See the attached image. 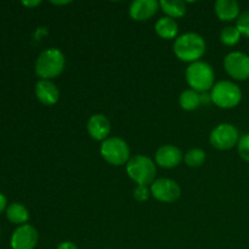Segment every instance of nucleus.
Segmentation results:
<instances>
[{"instance_id":"nucleus-1","label":"nucleus","mask_w":249,"mask_h":249,"mask_svg":"<svg viewBox=\"0 0 249 249\" xmlns=\"http://www.w3.org/2000/svg\"><path fill=\"white\" fill-rule=\"evenodd\" d=\"M206 40L198 33L189 32L177 36L173 45V50L177 57L184 62L194 63L206 53Z\"/></svg>"},{"instance_id":"nucleus-2","label":"nucleus","mask_w":249,"mask_h":249,"mask_svg":"<svg viewBox=\"0 0 249 249\" xmlns=\"http://www.w3.org/2000/svg\"><path fill=\"white\" fill-rule=\"evenodd\" d=\"M66 58L60 49L50 48L44 50L36 61V73L41 79L50 80L63 72Z\"/></svg>"},{"instance_id":"nucleus-3","label":"nucleus","mask_w":249,"mask_h":249,"mask_svg":"<svg viewBox=\"0 0 249 249\" xmlns=\"http://www.w3.org/2000/svg\"><path fill=\"white\" fill-rule=\"evenodd\" d=\"M185 75L190 88L199 94L209 91L214 87V80H215L214 70L206 61L199 60L190 63Z\"/></svg>"},{"instance_id":"nucleus-4","label":"nucleus","mask_w":249,"mask_h":249,"mask_svg":"<svg viewBox=\"0 0 249 249\" xmlns=\"http://www.w3.org/2000/svg\"><path fill=\"white\" fill-rule=\"evenodd\" d=\"M211 100L220 108H233L242 100V90L231 80H220L212 88Z\"/></svg>"},{"instance_id":"nucleus-5","label":"nucleus","mask_w":249,"mask_h":249,"mask_svg":"<svg viewBox=\"0 0 249 249\" xmlns=\"http://www.w3.org/2000/svg\"><path fill=\"white\" fill-rule=\"evenodd\" d=\"M155 162L150 157L143 155H136L126 163V173L129 178L138 185L147 186L155 181L156 177Z\"/></svg>"},{"instance_id":"nucleus-6","label":"nucleus","mask_w":249,"mask_h":249,"mask_svg":"<svg viewBox=\"0 0 249 249\" xmlns=\"http://www.w3.org/2000/svg\"><path fill=\"white\" fill-rule=\"evenodd\" d=\"M101 156L107 163L116 167L125 164L130 160V148L123 139L112 136L101 143Z\"/></svg>"},{"instance_id":"nucleus-7","label":"nucleus","mask_w":249,"mask_h":249,"mask_svg":"<svg viewBox=\"0 0 249 249\" xmlns=\"http://www.w3.org/2000/svg\"><path fill=\"white\" fill-rule=\"evenodd\" d=\"M241 136L237 128L230 123L219 124L212 130L211 135H209V141H211L212 146L220 151H228L238 145Z\"/></svg>"},{"instance_id":"nucleus-8","label":"nucleus","mask_w":249,"mask_h":249,"mask_svg":"<svg viewBox=\"0 0 249 249\" xmlns=\"http://www.w3.org/2000/svg\"><path fill=\"white\" fill-rule=\"evenodd\" d=\"M224 68L236 80L249 79V55L241 51H232L224 58Z\"/></svg>"},{"instance_id":"nucleus-9","label":"nucleus","mask_w":249,"mask_h":249,"mask_svg":"<svg viewBox=\"0 0 249 249\" xmlns=\"http://www.w3.org/2000/svg\"><path fill=\"white\" fill-rule=\"evenodd\" d=\"M150 190L151 195L157 201L164 202V203H173L181 196V189H180L179 184L174 180L167 179V178L155 180L151 184Z\"/></svg>"},{"instance_id":"nucleus-10","label":"nucleus","mask_w":249,"mask_h":249,"mask_svg":"<svg viewBox=\"0 0 249 249\" xmlns=\"http://www.w3.org/2000/svg\"><path fill=\"white\" fill-rule=\"evenodd\" d=\"M39 235L36 228L29 224L18 226L11 235L10 245L12 249H34L38 245Z\"/></svg>"},{"instance_id":"nucleus-11","label":"nucleus","mask_w":249,"mask_h":249,"mask_svg":"<svg viewBox=\"0 0 249 249\" xmlns=\"http://www.w3.org/2000/svg\"><path fill=\"white\" fill-rule=\"evenodd\" d=\"M157 165L164 169H172L178 167L184 160L181 150L174 145H163L157 150L155 156Z\"/></svg>"},{"instance_id":"nucleus-12","label":"nucleus","mask_w":249,"mask_h":249,"mask_svg":"<svg viewBox=\"0 0 249 249\" xmlns=\"http://www.w3.org/2000/svg\"><path fill=\"white\" fill-rule=\"evenodd\" d=\"M87 129L89 135L96 141H105L108 139L111 133V123L109 119L105 114L96 113L92 114L87 124Z\"/></svg>"},{"instance_id":"nucleus-13","label":"nucleus","mask_w":249,"mask_h":249,"mask_svg":"<svg viewBox=\"0 0 249 249\" xmlns=\"http://www.w3.org/2000/svg\"><path fill=\"white\" fill-rule=\"evenodd\" d=\"M160 9V2L156 0H135L129 6V15L134 21H147L155 16Z\"/></svg>"},{"instance_id":"nucleus-14","label":"nucleus","mask_w":249,"mask_h":249,"mask_svg":"<svg viewBox=\"0 0 249 249\" xmlns=\"http://www.w3.org/2000/svg\"><path fill=\"white\" fill-rule=\"evenodd\" d=\"M34 91H36V99L46 106H53L60 99V91L55 83H53L51 80H38L36 88H34Z\"/></svg>"},{"instance_id":"nucleus-15","label":"nucleus","mask_w":249,"mask_h":249,"mask_svg":"<svg viewBox=\"0 0 249 249\" xmlns=\"http://www.w3.org/2000/svg\"><path fill=\"white\" fill-rule=\"evenodd\" d=\"M214 9L218 18L224 22L235 21L241 15L240 4L236 0H218Z\"/></svg>"},{"instance_id":"nucleus-16","label":"nucleus","mask_w":249,"mask_h":249,"mask_svg":"<svg viewBox=\"0 0 249 249\" xmlns=\"http://www.w3.org/2000/svg\"><path fill=\"white\" fill-rule=\"evenodd\" d=\"M155 31L158 36L162 39H177L179 26L177 21L170 17H160L155 24Z\"/></svg>"},{"instance_id":"nucleus-17","label":"nucleus","mask_w":249,"mask_h":249,"mask_svg":"<svg viewBox=\"0 0 249 249\" xmlns=\"http://www.w3.org/2000/svg\"><path fill=\"white\" fill-rule=\"evenodd\" d=\"M6 218L9 221L16 225H24L29 220V212L23 204L21 203H11L6 208Z\"/></svg>"},{"instance_id":"nucleus-18","label":"nucleus","mask_w":249,"mask_h":249,"mask_svg":"<svg viewBox=\"0 0 249 249\" xmlns=\"http://www.w3.org/2000/svg\"><path fill=\"white\" fill-rule=\"evenodd\" d=\"M160 7L170 18H180L186 14V2L182 0H160Z\"/></svg>"},{"instance_id":"nucleus-19","label":"nucleus","mask_w":249,"mask_h":249,"mask_svg":"<svg viewBox=\"0 0 249 249\" xmlns=\"http://www.w3.org/2000/svg\"><path fill=\"white\" fill-rule=\"evenodd\" d=\"M179 104L180 107L185 111H195L199 107V105L202 104V96L199 92L195 91L192 89L184 90V91L180 94L179 97Z\"/></svg>"},{"instance_id":"nucleus-20","label":"nucleus","mask_w":249,"mask_h":249,"mask_svg":"<svg viewBox=\"0 0 249 249\" xmlns=\"http://www.w3.org/2000/svg\"><path fill=\"white\" fill-rule=\"evenodd\" d=\"M184 160L187 167L198 168L206 162V152L202 148H191L184 156Z\"/></svg>"},{"instance_id":"nucleus-21","label":"nucleus","mask_w":249,"mask_h":249,"mask_svg":"<svg viewBox=\"0 0 249 249\" xmlns=\"http://www.w3.org/2000/svg\"><path fill=\"white\" fill-rule=\"evenodd\" d=\"M242 34L236 26H228L223 28L220 33V41L226 46H233L240 43Z\"/></svg>"},{"instance_id":"nucleus-22","label":"nucleus","mask_w":249,"mask_h":249,"mask_svg":"<svg viewBox=\"0 0 249 249\" xmlns=\"http://www.w3.org/2000/svg\"><path fill=\"white\" fill-rule=\"evenodd\" d=\"M236 27L242 36L249 38V10L243 11L236 19Z\"/></svg>"},{"instance_id":"nucleus-23","label":"nucleus","mask_w":249,"mask_h":249,"mask_svg":"<svg viewBox=\"0 0 249 249\" xmlns=\"http://www.w3.org/2000/svg\"><path fill=\"white\" fill-rule=\"evenodd\" d=\"M237 151L241 158L249 163V134H245V135L241 136L237 145Z\"/></svg>"},{"instance_id":"nucleus-24","label":"nucleus","mask_w":249,"mask_h":249,"mask_svg":"<svg viewBox=\"0 0 249 249\" xmlns=\"http://www.w3.org/2000/svg\"><path fill=\"white\" fill-rule=\"evenodd\" d=\"M134 198L139 202L147 201L151 196V190L147 186H143V185H138V186L134 189Z\"/></svg>"},{"instance_id":"nucleus-25","label":"nucleus","mask_w":249,"mask_h":249,"mask_svg":"<svg viewBox=\"0 0 249 249\" xmlns=\"http://www.w3.org/2000/svg\"><path fill=\"white\" fill-rule=\"evenodd\" d=\"M57 249H78V247L73 242H70V241H65V242H62V243H60V245H58Z\"/></svg>"},{"instance_id":"nucleus-26","label":"nucleus","mask_w":249,"mask_h":249,"mask_svg":"<svg viewBox=\"0 0 249 249\" xmlns=\"http://www.w3.org/2000/svg\"><path fill=\"white\" fill-rule=\"evenodd\" d=\"M7 199H6V197L4 196V195L1 194V192H0V214L2 213V212L5 211V209L7 208Z\"/></svg>"},{"instance_id":"nucleus-27","label":"nucleus","mask_w":249,"mask_h":249,"mask_svg":"<svg viewBox=\"0 0 249 249\" xmlns=\"http://www.w3.org/2000/svg\"><path fill=\"white\" fill-rule=\"evenodd\" d=\"M22 4H23L24 6L34 7V6H38V5L40 4V1H39V0H34V1H22Z\"/></svg>"},{"instance_id":"nucleus-28","label":"nucleus","mask_w":249,"mask_h":249,"mask_svg":"<svg viewBox=\"0 0 249 249\" xmlns=\"http://www.w3.org/2000/svg\"><path fill=\"white\" fill-rule=\"evenodd\" d=\"M70 1H53V4L55 5H63V4H68Z\"/></svg>"},{"instance_id":"nucleus-29","label":"nucleus","mask_w":249,"mask_h":249,"mask_svg":"<svg viewBox=\"0 0 249 249\" xmlns=\"http://www.w3.org/2000/svg\"><path fill=\"white\" fill-rule=\"evenodd\" d=\"M107 249H111V248H107Z\"/></svg>"}]
</instances>
